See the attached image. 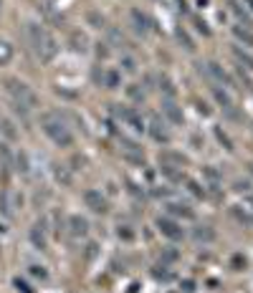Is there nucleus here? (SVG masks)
Masks as SVG:
<instances>
[{
    "label": "nucleus",
    "instance_id": "nucleus-41",
    "mask_svg": "<svg viewBox=\"0 0 253 293\" xmlns=\"http://www.w3.org/2000/svg\"><path fill=\"white\" fill-rule=\"evenodd\" d=\"M0 8H3V0H0Z\"/></svg>",
    "mask_w": 253,
    "mask_h": 293
},
{
    "label": "nucleus",
    "instance_id": "nucleus-37",
    "mask_svg": "<svg viewBox=\"0 0 253 293\" xmlns=\"http://www.w3.org/2000/svg\"><path fill=\"white\" fill-rule=\"evenodd\" d=\"M96 53H99V59H106V56H109V48H106V43H99Z\"/></svg>",
    "mask_w": 253,
    "mask_h": 293
},
{
    "label": "nucleus",
    "instance_id": "nucleus-10",
    "mask_svg": "<svg viewBox=\"0 0 253 293\" xmlns=\"http://www.w3.org/2000/svg\"><path fill=\"white\" fill-rule=\"evenodd\" d=\"M162 112H165V117L170 119L172 124H183V119H185L183 117V109H180L172 99H165V101H162Z\"/></svg>",
    "mask_w": 253,
    "mask_h": 293
},
{
    "label": "nucleus",
    "instance_id": "nucleus-2",
    "mask_svg": "<svg viewBox=\"0 0 253 293\" xmlns=\"http://www.w3.org/2000/svg\"><path fill=\"white\" fill-rule=\"evenodd\" d=\"M3 88H5V94L10 96V101H13L15 106H23L26 112L41 106L38 94H35L26 81H21V79H13V76H10V79H3Z\"/></svg>",
    "mask_w": 253,
    "mask_h": 293
},
{
    "label": "nucleus",
    "instance_id": "nucleus-39",
    "mask_svg": "<svg viewBox=\"0 0 253 293\" xmlns=\"http://www.w3.org/2000/svg\"><path fill=\"white\" fill-rule=\"evenodd\" d=\"M152 276H155V278H165V281H170V273H167V270H155Z\"/></svg>",
    "mask_w": 253,
    "mask_h": 293
},
{
    "label": "nucleus",
    "instance_id": "nucleus-15",
    "mask_svg": "<svg viewBox=\"0 0 253 293\" xmlns=\"http://www.w3.org/2000/svg\"><path fill=\"white\" fill-rule=\"evenodd\" d=\"M13 200H15V195H13L10 190H5V192L0 195V212H3L5 217H13V215H15V210H13Z\"/></svg>",
    "mask_w": 253,
    "mask_h": 293
},
{
    "label": "nucleus",
    "instance_id": "nucleus-35",
    "mask_svg": "<svg viewBox=\"0 0 253 293\" xmlns=\"http://www.w3.org/2000/svg\"><path fill=\"white\" fill-rule=\"evenodd\" d=\"M188 187H190V192H192V195H197V197H203V195H205V190H200V185H197V182H188Z\"/></svg>",
    "mask_w": 253,
    "mask_h": 293
},
{
    "label": "nucleus",
    "instance_id": "nucleus-19",
    "mask_svg": "<svg viewBox=\"0 0 253 293\" xmlns=\"http://www.w3.org/2000/svg\"><path fill=\"white\" fill-rule=\"evenodd\" d=\"M233 56H236V61H238L241 66H246L248 71H253V56H248L246 51H241L238 46H233Z\"/></svg>",
    "mask_w": 253,
    "mask_h": 293
},
{
    "label": "nucleus",
    "instance_id": "nucleus-40",
    "mask_svg": "<svg viewBox=\"0 0 253 293\" xmlns=\"http://www.w3.org/2000/svg\"><path fill=\"white\" fill-rule=\"evenodd\" d=\"M119 237H127V240H129V237H132V233H129V230H127V228H124V230H122V228H119Z\"/></svg>",
    "mask_w": 253,
    "mask_h": 293
},
{
    "label": "nucleus",
    "instance_id": "nucleus-3",
    "mask_svg": "<svg viewBox=\"0 0 253 293\" xmlns=\"http://www.w3.org/2000/svg\"><path fill=\"white\" fill-rule=\"evenodd\" d=\"M41 129L46 132V137L56 146H71L74 144V134L68 129V124L61 119V114H41Z\"/></svg>",
    "mask_w": 253,
    "mask_h": 293
},
{
    "label": "nucleus",
    "instance_id": "nucleus-25",
    "mask_svg": "<svg viewBox=\"0 0 253 293\" xmlns=\"http://www.w3.org/2000/svg\"><path fill=\"white\" fill-rule=\"evenodd\" d=\"M0 132H3L8 139H15V137H18V132L13 129V121H10V119H0Z\"/></svg>",
    "mask_w": 253,
    "mask_h": 293
},
{
    "label": "nucleus",
    "instance_id": "nucleus-7",
    "mask_svg": "<svg viewBox=\"0 0 253 293\" xmlns=\"http://www.w3.org/2000/svg\"><path fill=\"white\" fill-rule=\"evenodd\" d=\"M147 132L152 134V139L159 142V144H167L170 139H172V134H170V129L165 126V121L159 117H152L150 119V126H147Z\"/></svg>",
    "mask_w": 253,
    "mask_h": 293
},
{
    "label": "nucleus",
    "instance_id": "nucleus-24",
    "mask_svg": "<svg viewBox=\"0 0 253 293\" xmlns=\"http://www.w3.org/2000/svg\"><path fill=\"white\" fill-rule=\"evenodd\" d=\"M159 162H162V164H167V162H177V164L183 167L188 159H185L183 154H175V152H165V154H159Z\"/></svg>",
    "mask_w": 253,
    "mask_h": 293
},
{
    "label": "nucleus",
    "instance_id": "nucleus-23",
    "mask_svg": "<svg viewBox=\"0 0 253 293\" xmlns=\"http://www.w3.org/2000/svg\"><path fill=\"white\" fill-rule=\"evenodd\" d=\"M86 21H89V26H94V28H106L104 15H101V13H96V10H89V13H86Z\"/></svg>",
    "mask_w": 253,
    "mask_h": 293
},
{
    "label": "nucleus",
    "instance_id": "nucleus-12",
    "mask_svg": "<svg viewBox=\"0 0 253 293\" xmlns=\"http://www.w3.org/2000/svg\"><path fill=\"white\" fill-rule=\"evenodd\" d=\"M129 18H132V26H134L137 33H142V35H147V33H150V18H147L144 13L132 10V13H129Z\"/></svg>",
    "mask_w": 253,
    "mask_h": 293
},
{
    "label": "nucleus",
    "instance_id": "nucleus-29",
    "mask_svg": "<svg viewBox=\"0 0 253 293\" xmlns=\"http://www.w3.org/2000/svg\"><path fill=\"white\" fill-rule=\"evenodd\" d=\"M13 286H15V288H18L21 293H35L31 286H28L26 281H21V278H13Z\"/></svg>",
    "mask_w": 253,
    "mask_h": 293
},
{
    "label": "nucleus",
    "instance_id": "nucleus-9",
    "mask_svg": "<svg viewBox=\"0 0 253 293\" xmlns=\"http://www.w3.org/2000/svg\"><path fill=\"white\" fill-rule=\"evenodd\" d=\"M68 233L74 235V237H84V235L89 233V223H86V217H81V215H71V217H68Z\"/></svg>",
    "mask_w": 253,
    "mask_h": 293
},
{
    "label": "nucleus",
    "instance_id": "nucleus-17",
    "mask_svg": "<svg viewBox=\"0 0 253 293\" xmlns=\"http://www.w3.org/2000/svg\"><path fill=\"white\" fill-rule=\"evenodd\" d=\"M233 35L238 41H243L246 46H253V30L248 26H233Z\"/></svg>",
    "mask_w": 253,
    "mask_h": 293
},
{
    "label": "nucleus",
    "instance_id": "nucleus-28",
    "mask_svg": "<svg viewBox=\"0 0 253 293\" xmlns=\"http://www.w3.org/2000/svg\"><path fill=\"white\" fill-rule=\"evenodd\" d=\"M159 86L165 88V94H167V99H172V96H175V86H172V81H170L167 76H162V79H159Z\"/></svg>",
    "mask_w": 253,
    "mask_h": 293
},
{
    "label": "nucleus",
    "instance_id": "nucleus-32",
    "mask_svg": "<svg viewBox=\"0 0 253 293\" xmlns=\"http://www.w3.org/2000/svg\"><path fill=\"white\" fill-rule=\"evenodd\" d=\"M127 94H129V96H132L134 101H142V99H144V91H139V88L134 86V84H132V86L127 88Z\"/></svg>",
    "mask_w": 253,
    "mask_h": 293
},
{
    "label": "nucleus",
    "instance_id": "nucleus-42",
    "mask_svg": "<svg viewBox=\"0 0 253 293\" xmlns=\"http://www.w3.org/2000/svg\"><path fill=\"white\" fill-rule=\"evenodd\" d=\"M251 172H253V164H251Z\"/></svg>",
    "mask_w": 253,
    "mask_h": 293
},
{
    "label": "nucleus",
    "instance_id": "nucleus-22",
    "mask_svg": "<svg viewBox=\"0 0 253 293\" xmlns=\"http://www.w3.org/2000/svg\"><path fill=\"white\" fill-rule=\"evenodd\" d=\"M175 35H177V41H180V46H183V48H185V51H190V53H192V51H195V43H192V41H190L188 30L177 28V30H175Z\"/></svg>",
    "mask_w": 253,
    "mask_h": 293
},
{
    "label": "nucleus",
    "instance_id": "nucleus-21",
    "mask_svg": "<svg viewBox=\"0 0 253 293\" xmlns=\"http://www.w3.org/2000/svg\"><path fill=\"white\" fill-rule=\"evenodd\" d=\"M167 210H170L172 215H183V217H188V220H190V217H195V212H192L188 205H180V203H170Z\"/></svg>",
    "mask_w": 253,
    "mask_h": 293
},
{
    "label": "nucleus",
    "instance_id": "nucleus-34",
    "mask_svg": "<svg viewBox=\"0 0 253 293\" xmlns=\"http://www.w3.org/2000/svg\"><path fill=\"white\" fill-rule=\"evenodd\" d=\"M195 28L200 30L203 35H210V28H208V23H205V21H200V18H195Z\"/></svg>",
    "mask_w": 253,
    "mask_h": 293
},
{
    "label": "nucleus",
    "instance_id": "nucleus-16",
    "mask_svg": "<svg viewBox=\"0 0 253 293\" xmlns=\"http://www.w3.org/2000/svg\"><path fill=\"white\" fill-rule=\"evenodd\" d=\"M192 237H195L197 243H213V240H215V230H213L210 225H200V228L192 230Z\"/></svg>",
    "mask_w": 253,
    "mask_h": 293
},
{
    "label": "nucleus",
    "instance_id": "nucleus-6",
    "mask_svg": "<svg viewBox=\"0 0 253 293\" xmlns=\"http://www.w3.org/2000/svg\"><path fill=\"white\" fill-rule=\"evenodd\" d=\"M84 203L86 207L96 212V215H104V212H109V203H106V197L99 192V190H86L84 192Z\"/></svg>",
    "mask_w": 253,
    "mask_h": 293
},
{
    "label": "nucleus",
    "instance_id": "nucleus-8",
    "mask_svg": "<svg viewBox=\"0 0 253 293\" xmlns=\"http://www.w3.org/2000/svg\"><path fill=\"white\" fill-rule=\"evenodd\" d=\"M117 117L122 119V121H127L129 126H134L137 132H144V129H147L144 121H142V117H139L134 109H117Z\"/></svg>",
    "mask_w": 253,
    "mask_h": 293
},
{
    "label": "nucleus",
    "instance_id": "nucleus-4",
    "mask_svg": "<svg viewBox=\"0 0 253 293\" xmlns=\"http://www.w3.org/2000/svg\"><path fill=\"white\" fill-rule=\"evenodd\" d=\"M197 71L205 76V79H210L213 84H218V86H233V81H230V76L223 71V66H218L215 61H205V63H197Z\"/></svg>",
    "mask_w": 253,
    "mask_h": 293
},
{
    "label": "nucleus",
    "instance_id": "nucleus-36",
    "mask_svg": "<svg viewBox=\"0 0 253 293\" xmlns=\"http://www.w3.org/2000/svg\"><path fill=\"white\" fill-rule=\"evenodd\" d=\"M215 137H218V139H221L223 144H225V149H233V142H230V139H228V137L223 134L221 129H215Z\"/></svg>",
    "mask_w": 253,
    "mask_h": 293
},
{
    "label": "nucleus",
    "instance_id": "nucleus-33",
    "mask_svg": "<svg viewBox=\"0 0 253 293\" xmlns=\"http://www.w3.org/2000/svg\"><path fill=\"white\" fill-rule=\"evenodd\" d=\"M109 38H112V43H117V46H122L124 43V38H122V33L114 28H109Z\"/></svg>",
    "mask_w": 253,
    "mask_h": 293
},
{
    "label": "nucleus",
    "instance_id": "nucleus-30",
    "mask_svg": "<svg viewBox=\"0 0 253 293\" xmlns=\"http://www.w3.org/2000/svg\"><path fill=\"white\" fill-rule=\"evenodd\" d=\"M122 68H124L127 74H134V71H137V63H134V59L124 56V59H122Z\"/></svg>",
    "mask_w": 253,
    "mask_h": 293
},
{
    "label": "nucleus",
    "instance_id": "nucleus-5",
    "mask_svg": "<svg viewBox=\"0 0 253 293\" xmlns=\"http://www.w3.org/2000/svg\"><path fill=\"white\" fill-rule=\"evenodd\" d=\"M157 230L165 235L167 240H175V243L185 237V230H183L180 223H175L172 217H157Z\"/></svg>",
    "mask_w": 253,
    "mask_h": 293
},
{
    "label": "nucleus",
    "instance_id": "nucleus-20",
    "mask_svg": "<svg viewBox=\"0 0 253 293\" xmlns=\"http://www.w3.org/2000/svg\"><path fill=\"white\" fill-rule=\"evenodd\" d=\"M213 94H215V99H218V104H221L223 109H225V112H230V109H233V101H230V96H228V91H223V88H213Z\"/></svg>",
    "mask_w": 253,
    "mask_h": 293
},
{
    "label": "nucleus",
    "instance_id": "nucleus-18",
    "mask_svg": "<svg viewBox=\"0 0 253 293\" xmlns=\"http://www.w3.org/2000/svg\"><path fill=\"white\" fill-rule=\"evenodd\" d=\"M10 61H13V46L0 38V66H8Z\"/></svg>",
    "mask_w": 253,
    "mask_h": 293
},
{
    "label": "nucleus",
    "instance_id": "nucleus-1",
    "mask_svg": "<svg viewBox=\"0 0 253 293\" xmlns=\"http://www.w3.org/2000/svg\"><path fill=\"white\" fill-rule=\"evenodd\" d=\"M26 38H28L33 53H35V59L41 61V63H51V61L56 59L59 43H56V38L43 28L41 23H26Z\"/></svg>",
    "mask_w": 253,
    "mask_h": 293
},
{
    "label": "nucleus",
    "instance_id": "nucleus-14",
    "mask_svg": "<svg viewBox=\"0 0 253 293\" xmlns=\"http://www.w3.org/2000/svg\"><path fill=\"white\" fill-rule=\"evenodd\" d=\"M53 177H56V182H61L63 187H71V182H74V175H71V170L66 167V164H53Z\"/></svg>",
    "mask_w": 253,
    "mask_h": 293
},
{
    "label": "nucleus",
    "instance_id": "nucleus-38",
    "mask_svg": "<svg viewBox=\"0 0 253 293\" xmlns=\"http://www.w3.org/2000/svg\"><path fill=\"white\" fill-rule=\"evenodd\" d=\"M31 273L33 276H38V278H46V270H43L41 265H31Z\"/></svg>",
    "mask_w": 253,
    "mask_h": 293
},
{
    "label": "nucleus",
    "instance_id": "nucleus-31",
    "mask_svg": "<svg viewBox=\"0 0 253 293\" xmlns=\"http://www.w3.org/2000/svg\"><path fill=\"white\" fill-rule=\"evenodd\" d=\"M0 162H3V167H10V152L5 144H0Z\"/></svg>",
    "mask_w": 253,
    "mask_h": 293
},
{
    "label": "nucleus",
    "instance_id": "nucleus-26",
    "mask_svg": "<svg viewBox=\"0 0 253 293\" xmlns=\"http://www.w3.org/2000/svg\"><path fill=\"white\" fill-rule=\"evenodd\" d=\"M104 86H106V88H117V86H119V74H117V71H109V74L104 76Z\"/></svg>",
    "mask_w": 253,
    "mask_h": 293
},
{
    "label": "nucleus",
    "instance_id": "nucleus-27",
    "mask_svg": "<svg viewBox=\"0 0 253 293\" xmlns=\"http://www.w3.org/2000/svg\"><path fill=\"white\" fill-rule=\"evenodd\" d=\"M18 172H23V175H28V154L26 152H18Z\"/></svg>",
    "mask_w": 253,
    "mask_h": 293
},
{
    "label": "nucleus",
    "instance_id": "nucleus-11",
    "mask_svg": "<svg viewBox=\"0 0 253 293\" xmlns=\"http://www.w3.org/2000/svg\"><path fill=\"white\" fill-rule=\"evenodd\" d=\"M31 243L38 250H46V223L43 220H38L31 228Z\"/></svg>",
    "mask_w": 253,
    "mask_h": 293
},
{
    "label": "nucleus",
    "instance_id": "nucleus-13",
    "mask_svg": "<svg viewBox=\"0 0 253 293\" xmlns=\"http://www.w3.org/2000/svg\"><path fill=\"white\" fill-rule=\"evenodd\" d=\"M71 48H74L76 53H86V51H89V38H86V33L74 30V33H71Z\"/></svg>",
    "mask_w": 253,
    "mask_h": 293
}]
</instances>
